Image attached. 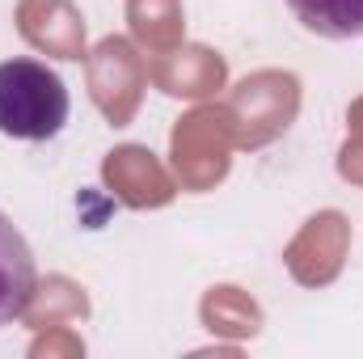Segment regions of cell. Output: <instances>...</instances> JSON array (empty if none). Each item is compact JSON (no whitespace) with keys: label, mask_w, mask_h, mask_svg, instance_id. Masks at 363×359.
<instances>
[{"label":"cell","mask_w":363,"mask_h":359,"mask_svg":"<svg viewBox=\"0 0 363 359\" xmlns=\"http://www.w3.org/2000/svg\"><path fill=\"white\" fill-rule=\"evenodd\" d=\"M72 114L68 85L43 60H4L0 64V136L9 140H55Z\"/></svg>","instance_id":"cell-1"},{"label":"cell","mask_w":363,"mask_h":359,"mask_svg":"<svg viewBox=\"0 0 363 359\" xmlns=\"http://www.w3.org/2000/svg\"><path fill=\"white\" fill-rule=\"evenodd\" d=\"M38 287V267H34V250L26 241V233L0 211V326L17 321Z\"/></svg>","instance_id":"cell-2"},{"label":"cell","mask_w":363,"mask_h":359,"mask_svg":"<svg viewBox=\"0 0 363 359\" xmlns=\"http://www.w3.org/2000/svg\"><path fill=\"white\" fill-rule=\"evenodd\" d=\"M291 17L330 43H351L363 38V0H287Z\"/></svg>","instance_id":"cell-3"}]
</instances>
